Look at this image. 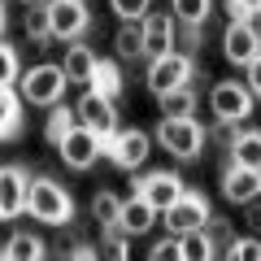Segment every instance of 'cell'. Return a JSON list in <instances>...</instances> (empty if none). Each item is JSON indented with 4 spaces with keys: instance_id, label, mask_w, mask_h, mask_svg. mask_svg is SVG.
<instances>
[{
    "instance_id": "cell-1",
    "label": "cell",
    "mask_w": 261,
    "mask_h": 261,
    "mask_svg": "<svg viewBox=\"0 0 261 261\" xmlns=\"http://www.w3.org/2000/svg\"><path fill=\"white\" fill-rule=\"evenodd\" d=\"M27 214L44 226H65V222H74V196H70L65 183L39 174L27 187Z\"/></svg>"
},
{
    "instance_id": "cell-2",
    "label": "cell",
    "mask_w": 261,
    "mask_h": 261,
    "mask_svg": "<svg viewBox=\"0 0 261 261\" xmlns=\"http://www.w3.org/2000/svg\"><path fill=\"white\" fill-rule=\"evenodd\" d=\"M205 140H209V130L196 122V113L192 118H161L157 122V144L178 161H200Z\"/></svg>"
},
{
    "instance_id": "cell-3",
    "label": "cell",
    "mask_w": 261,
    "mask_h": 261,
    "mask_svg": "<svg viewBox=\"0 0 261 261\" xmlns=\"http://www.w3.org/2000/svg\"><path fill=\"white\" fill-rule=\"evenodd\" d=\"M65 87H70V79H65V70H61V65H53V61H39V65H31V70H22V74H18L22 100H27V105H39V109L61 105Z\"/></svg>"
},
{
    "instance_id": "cell-4",
    "label": "cell",
    "mask_w": 261,
    "mask_h": 261,
    "mask_svg": "<svg viewBox=\"0 0 261 261\" xmlns=\"http://www.w3.org/2000/svg\"><path fill=\"white\" fill-rule=\"evenodd\" d=\"M57 152H61V166L65 170H92L96 161L105 157V135L92 130V126H83V122H74L70 135L57 144Z\"/></svg>"
},
{
    "instance_id": "cell-5",
    "label": "cell",
    "mask_w": 261,
    "mask_h": 261,
    "mask_svg": "<svg viewBox=\"0 0 261 261\" xmlns=\"http://www.w3.org/2000/svg\"><path fill=\"white\" fill-rule=\"evenodd\" d=\"M48 31H53V39H65V44L83 39L92 31L87 0H48Z\"/></svg>"
},
{
    "instance_id": "cell-6",
    "label": "cell",
    "mask_w": 261,
    "mask_h": 261,
    "mask_svg": "<svg viewBox=\"0 0 261 261\" xmlns=\"http://www.w3.org/2000/svg\"><path fill=\"white\" fill-rule=\"evenodd\" d=\"M178 83H196V57L178 53V48H170V53L152 57L148 61V92H166V87H178Z\"/></svg>"
},
{
    "instance_id": "cell-7",
    "label": "cell",
    "mask_w": 261,
    "mask_h": 261,
    "mask_svg": "<svg viewBox=\"0 0 261 261\" xmlns=\"http://www.w3.org/2000/svg\"><path fill=\"white\" fill-rule=\"evenodd\" d=\"M130 192L144 196V200H148L157 214H166V209L178 200V192H183V178H178L174 170H152V174L130 170Z\"/></svg>"
},
{
    "instance_id": "cell-8",
    "label": "cell",
    "mask_w": 261,
    "mask_h": 261,
    "mask_svg": "<svg viewBox=\"0 0 261 261\" xmlns=\"http://www.w3.org/2000/svg\"><path fill=\"white\" fill-rule=\"evenodd\" d=\"M148 148H152V140L144 135L140 126H126V130H113L109 140H105V157L113 161L118 170H140L144 161H148Z\"/></svg>"
},
{
    "instance_id": "cell-9",
    "label": "cell",
    "mask_w": 261,
    "mask_h": 261,
    "mask_svg": "<svg viewBox=\"0 0 261 261\" xmlns=\"http://www.w3.org/2000/svg\"><path fill=\"white\" fill-rule=\"evenodd\" d=\"M252 105H257V96H252L248 83H240V79H222V83H214V92H209L214 118H226V122H244L252 113Z\"/></svg>"
},
{
    "instance_id": "cell-10",
    "label": "cell",
    "mask_w": 261,
    "mask_h": 261,
    "mask_svg": "<svg viewBox=\"0 0 261 261\" xmlns=\"http://www.w3.org/2000/svg\"><path fill=\"white\" fill-rule=\"evenodd\" d=\"M74 118L83 122V126L100 130L105 140H109L113 130H118V105H113V96H105V92H96V87H87V92L79 96V105H74Z\"/></svg>"
},
{
    "instance_id": "cell-11",
    "label": "cell",
    "mask_w": 261,
    "mask_h": 261,
    "mask_svg": "<svg viewBox=\"0 0 261 261\" xmlns=\"http://www.w3.org/2000/svg\"><path fill=\"white\" fill-rule=\"evenodd\" d=\"M209 222V200L200 192H178V200L166 209V231L170 235H183V231H196V226Z\"/></svg>"
},
{
    "instance_id": "cell-12",
    "label": "cell",
    "mask_w": 261,
    "mask_h": 261,
    "mask_svg": "<svg viewBox=\"0 0 261 261\" xmlns=\"http://www.w3.org/2000/svg\"><path fill=\"white\" fill-rule=\"evenodd\" d=\"M27 187H31V174L22 166L0 170V222H13L18 214H27Z\"/></svg>"
},
{
    "instance_id": "cell-13",
    "label": "cell",
    "mask_w": 261,
    "mask_h": 261,
    "mask_svg": "<svg viewBox=\"0 0 261 261\" xmlns=\"http://www.w3.org/2000/svg\"><path fill=\"white\" fill-rule=\"evenodd\" d=\"M222 57L231 65H248L257 57V27L248 18H231V27L222 31Z\"/></svg>"
},
{
    "instance_id": "cell-14",
    "label": "cell",
    "mask_w": 261,
    "mask_h": 261,
    "mask_svg": "<svg viewBox=\"0 0 261 261\" xmlns=\"http://www.w3.org/2000/svg\"><path fill=\"white\" fill-rule=\"evenodd\" d=\"M222 196L231 205H248V200H261V170L252 166H226L222 170Z\"/></svg>"
},
{
    "instance_id": "cell-15",
    "label": "cell",
    "mask_w": 261,
    "mask_h": 261,
    "mask_svg": "<svg viewBox=\"0 0 261 261\" xmlns=\"http://www.w3.org/2000/svg\"><path fill=\"white\" fill-rule=\"evenodd\" d=\"M140 27H144V57L148 61L174 48V18L170 13H144Z\"/></svg>"
},
{
    "instance_id": "cell-16",
    "label": "cell",
    "mask_w": 261,
    "mask_h": 261,
    "mask_svg": "<svg viewBox=\"0 0 261 261\" xmlns=\"http://www.w3.org/2000/svg\"><path fill=\"white\" fill-rule=\"evenodd\" d=\"M152 222H157V209H152L144 196H130V200H122L118 231H126L130 240H140V235H148V231H152Z\"/></svg>"
},
{
    "instance_id": "cell-17",
    "label": "cell",
    "mask_w": 261,
    "mask_h": 261,
    "mask_svg": "<svg viewBox=\"0 0 261 261\" xmlns=\"http://www.w3.org/2000/svg\"><path fill=\"white\" fill-rule=\"evenodd\" d=\"M22 135V92L13 83H0V140Z\"/></svg>"
},
{
    "instance_id": "cell-18",
    "label": "cell",
    "mask_w": 261,
    "mask_h": 261,
    "mask_svg": "<svg viewBox=\"0 0 261 261\" xmlns=\"http://www.w3.org/2000/svg\"><path fill=\"white\" fill-rule=\"evenodd\" d=\"M196 87L192 83H178V87H166V92H157V109L161 118H192L196 113Z\"/></svg>"
},
{
    "instance_id": "cell-19",
    "label": "cell",
    "mask_w": 261,
    "mask_h": 261,
    "mask_svg": "<svg viewBox=\"0 0 261 261\" xmlns=\"http://www.w3.org/2000/svg\"><path fill=\"white\" fill-rule=\"evenodd\" d=\"M61 70H65V79H70V83H83V87H87V79H92V70H96V53L83 44V39H74V44H70V53L61 57Z\"/></svg>"
},
{
    "instance_id": "cell-20",
    "label": "cell",
    "mask_w": 261,
    "mask_h": 261,
    "mask_svg": "<svg viewBox=\"0 0 261 261\" xmlns=\"http://www.w3.org/2000/svg\"><path fill=\"white\" fill-rule=\"evenodd\" d=\"M44 252H48V244L39 240L35 231H13L9 244H5V257L9 261H35V257H44Z\"/></svg>"
},
{
    "instance_id": "cell-21",
    "label": "cell",
    "mask_w": 261,
    "mask_h": 261,
    "mask_svg": "<svg viewBox=\"0 0 261 261\" xmlns=\"http://www.w3.org/2000/svg\"><path fill=\"white\" fill-rule=\"evenodd\" d=\"M118 214H122V196L109 192V187H100V192L92 196V222L100 226V231H109V226H118Z\"/></svg>"
},
{
    "instance_id": "cell-22",
    "label": "cell",
    "mask_w": 261,
    "mask_h": 261,
    "mask_svg": "<svg viewBox=\"0 0 261 261\" xmlns=\"http://www.w3.org/2000/svg\"><path fill=\"white\" fill-rule=\"evenodd\" d=\"M178 257H183V261H209V257H218V252H214V240L205 235V226L178 235Z\"/></svg>"
},
{
    "instance_id": "cell-23",
    "label": "cell",
    "mask_w": 261,
    "mask_h": 261,
    "mask_svg": "<svg viewBox=\"0 0 261 261\" xmlns=\"http://www.w3.org/2000/svg\"><path fill=\"white\" fill-rule=\"evenodd\" d=\"M226 157H231L235 166L261 170V130H240V140L231 144V152H226Z\"/></svg>"
},
{
    "instance_id": "cell-24",
    "label": "cell",
    "mask_w": 261,
    "mask_h": 261,
    "mask_svg": "<svg viewBox=\"0 0 261 261\" xmlns=\"http://www.w3.org/2000/svg\"><path fill=\"white\" fill-rule=\"evenodd\" d=\"M87 87H96V92H105V96L118 100V96H122V70H118V61H100V57H96V70H92V79H87Z\"/></svg>"
},
{
    "instance_id": "cell-25",
    "label": "cell",
    "mask_w": 261,
    "mask_h": 261,
    "mask_svg": "<svg viewBox=\"0 0 261 261\" xmlns=\"http://www.w3.org/2000/svg\"><path fill=\"white\" fill-rule=\"evenodd\" d=\"M113 48H118L122 61H140V57H144V27H140V22H126V27L113 35Z\"/></svg>"
},
{
    "instance_id": "cell-26",
    "label": "cell",
    "mask_w": 261,
    "mask_h": 261,
    "mask_svg": "<svg viewBox=\"0 0 261 261\" xmlns=\"http://www.w3.org/2000/svg\"><path fill=\"white\" fill-rule=\"evenodd\" d=\"M74 122H79V118H74V109H65V105H53V113H48V122H44V140L57 148V144L70 135V126H74Z\"/></svg>"
},
{
    "instance_id": "cell-27",
    "label": "cell",
    "mask_w": 261,
    "mask_h": 261,
    "mask_svg": "<svg viewBox=\"0 0 261 261\" xmlns=\"http://www.w3.org/2000/svg\"><path fill=\"white\" fill-rule=\"evenodd\" d=\"M209 13H214V0H174V22H196V27H205Z\"/></svg>"
},
{
    "instance_id": "cell-28",
    "label": "cell",
    "mask_w": 261,
    "mask_h": 261,
    "mask_svg": "<svg viewBox=\"0 0 261 261\" xmlns=\"http://www.w3.org/2000/svg\"><path fill=\"white\" fill-rule=\"evenodd\" d=\"M18 74H22V53L0 39V83H18Z\"/></svg>"
},
{
    "instance_id": "cell-29",
    "label": "cell",
    "mask_w": 261,
    "mask_h": 261,
    "mask_svg": "<svg viewBox=\"0 0 261 261\" xmlns=\"http://www.w3.org/2000/svg\"><path fill=\"white\" fill-rule=\"evenodd\" d=\"M226 257H231V261H261V240L235 235V240L226 244Z\"/></svg>"
},
{
    "instance_id": "cell-30",
    "label": "cell",
    "mask_w": 261,
    "mask_h": 261,
    "mask_svg": "<svg viewBox=\"0 0 261 261\" xmlns=\"http://www.w3.org/2000/svg\"><path fill=\"white\" fill-rule=\"evenodd\" d=\"M205 235L214 240V252H226V244L235 240V226L226 222V218H214V214H209V222H205Z\"/></svg>"
},
{
    "instance_id": "cell-31",
    "label": "cell",
    "mask_w": 261,
    "mask_h": 261,
    "mask_svg": "<svg viewBox=\"0 0 261 261\" xmlns=\"http://www.w3.org/2000/svg\"><path fill=\"white\" fill-rule=\"evenodd\" d=\"M240 130H244V122H226V118H218L214 130H209V140H214L222 152H231V144L240 140Z\"/></svg>"
},
{
    "instance_id": "cell-32",
    "label": "cell",
    "mask_w": 261,
    "mask_h": 261,
    "mask_svg": "<svg viewBox=\"0 0 261 261\" xmlns=\"http://www.w3.org/2000/svg\"><path fill=\"white\" fill-rule=\"evenodd\" d=\"M174 48L192 57L196 48H200V27H196V22H174Z\"/></svg>"
},
{
    "instance_id": "cell-33",
    "label": "cell",
    "mask_w": 261,
    "mask_h": 261,
    "mask_svg": "<svg viewBox=\"0 0 261 261\" xmlns=\"http://www.w3.org/2000/svg\"><path fill=\"white\" fill-rule=\"evenodd\" d=\"M109 9L118 13L122 22H140L148 13V0H109Z\"/></svg>"
},
{
    "instance_id": "cell-34",
    "label": "cell",
    "mask_w": 261,
    "mask_h": 261,
    "mask_svg": "<svg viewBox=\"0 0 261 261\" xmlns=\"http://www.w3.org/2000/svg\"><path fill=\"white\" fill-rule=\"evenodd\" d=\"M226 13L231 18H261V0H226Z\"/></svg>"
},
{
    "instance_id": "cell-35",
    "label": "cell",
    "mask_w": 261,
    "mask_h": 261,
    "mask_svg": "<svg viewBox=\"0 0 261 261\" xmlns=\"http://www.w3.org/2000/svg\"><path fill=\"white\" fill-rule=\"evenodd\" d=\"M244 83H248V92H252V96L261 100V53L252 57L248 65H244Z\"/></svg>"
},
{
    "instance_id": "cell-36",
    "label": "cell",
    "mask_w": 261,
    "mask_h": 261,
    "mask_svg": "<svg viewBox=\"0 0 261 261\" xmlns=\"http://www.w3.org/2000/svg\"><path fill=\"white\" fill-rule=\"evenodd\" d=\"M148 257H174L178 261V235H170V240H157L148 248Z\"/></svg>"
},
{
    "instance_id": "cell-37",
    "label": "cell",
    "mask_w": 261,
    "mask_h": 261,
    "mask_svg": "<svg viewBox=\"0 0 261 261\" xmlns=\"http://www.w3.org/2000/svg\"><path fill=\"white\" fill-rule=\"evenodd\" d=\"M248 209H252V214H248V218H252V226L261 231V205H257V200H248Z\"/></svg>"
},
{
    "instance_id": "cell-38",
    "label": "cell",
    "mask_w": 261,
    "mask_h": 261,
    "mask_svg": "<svg viewBox=\"0 0 261 261\" xmlns=\"http://www.w3.org/2000/svg\"><path fill=\"white\" fill-rule=\"evenodd\" d=\"M5 27H9V9H5V0H0V39H5Z\"/></svg>"
},
{
    "instance_id": "cell-39",
    "label": "cell",
    "mask_w": 261,
    "mask_h": 261,
    "mask_svg": "<svg viewBox=\"0 0 261 261\" xmlns=\"http://www.w3.org/2000/svg\"><path fill=\"white\" fill-rule=\"evenodd\" d=\"M257 53H261V27H257Z\"/></svg>"
},
{
    "instance_id": "cell-40",
    "label": "cell",
    "mask_w": 261,
    "mask_h": 261,
    "mask_svg": "<svg viewBox=\"0 0 261 261\" xmlns=\"http://www.w3.org/2000/svg\"><path fill=\"white\" fill-rule=\"evenodd\" d=\"M0 257H5V244H0Z\"/></svg>"
}]
</instances>
